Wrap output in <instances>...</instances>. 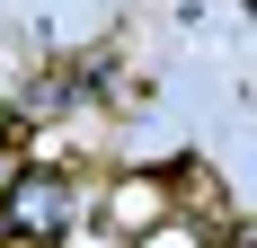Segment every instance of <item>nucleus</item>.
<instances>
[{
  "label": "nucleus",
  "mask_w": 257,
  "mask_h": 248,
  "mask_svg": "<svg viewBox=\"0 0 257 248\" xmlns=\"http://www.w3.org/2000/svg\"><path fill=\"white\" fill-rule=\"evenodd\" d=\"M9 222H18V239H62V230H71V177L62 169H18V186H9Z\"/></svg>",
  "instance_id": "f257e3e1"
},
{
  "label": "nucleus",
  "mask_w": 257,
  "mask_h": 248,
  "mask_svg": "<svg viewBox=\"0 0 257 248\" xmlns=\"http://www.w3.org/2000/svg\"><path fill=\"white\" fill-rule=\"evenodd\" d=\"M169 186H178V195L195 204V222H222V186H213L204 169H178V177H169Z\"/></svg>",
  "instance_id": "f03ea898"
},
{
  "label": "nucleus",
  "mask_w": 257,
  "mask_h": 248,
  "mask_svg": "<svg viewBox=\"0 0 257 248\" xmlns=\"http://www.w3.org/2000/svg\"><path fill=\"white\" fill-rule=\"evenodd\" d=\"M9 239H18V222H9V204H0V248H9Z\"/></svg>",
  "instance_id": "7ed1b4c3"
}]
</instances>
